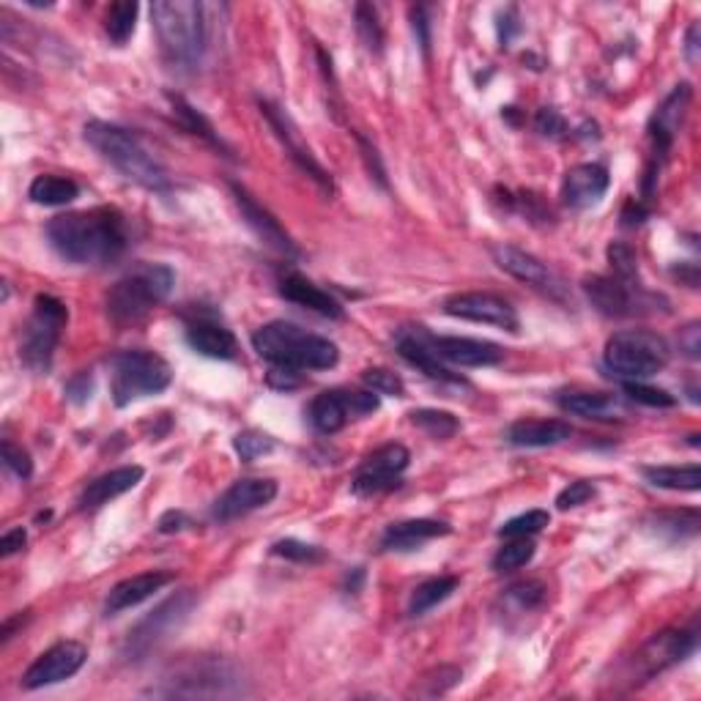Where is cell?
I'll use <instances>...</instances> for the list:
<instances>
[{"instance_id": "56", "label": "cell", "mask_w": 701, "mask_h": 701, "mask_svg": "<svg viewBox=\"0 0 701 701\" xmlns=\"http://www.w3.org/2000/svg\"><path fill=\"white\" fill-rule=\"evenodd\" d=\"M269 384L277 386V390H296L302 384V379L296 375V370L288 368H275L269 373Z\"/></svg>"}, {"instance_id": "11", "label": "cell", "mask_w": 701, "mask_h": 701, "mask_svg": "<svg viewBox=\"0 0 701 701\" xmlns=\"http://www.w3.org/2000/svg\"><path fill=\"white\" fill-rule=\"evenodd\" d=\"M696 630H663L655 633V636L647 641L641 650L633 655L630 666V683H645V679H652L655 674L666 672V668L677 666L685 658L693 655L696 650Z\"/></svg>"}, {"instance_id": "12", "label": "cell", "mask_w": 701, "mask_h": 701, "mask_svg": "<svg viewBox=\"0 0 701 701\" xmlns=\"http://www.w3.org/2000/svg\"><path fill=\"white\" fill-rule=\"evenodd\" d=\"M408 460H411V455L403 444H384V447L365 458L359 472L354 474L351 488L357 496L386 494V490L400 485V474L408 469Z\"/></svg>"}, {"instance_id": "34", "label": "cell", "mask_w": 701, "mask_h": 701, "mask_svg": "<svg viewBox=\"0 0 701 701\" xmlns=\"http://www.w3.org/2000/svg\"><path fill=\"white\" fill-rule=\"evenodd\" d=\"M458 584L460 581L455 578V575H438V578H431L425 581V584H420V587L415 589V595H411L408 614L411 616L428 614V611L436 609L438 603H444V600L458 589Z\"/></svg>"}, {"instance_id": "42", "label": "cell", "mask_w": 701, "mask_h": 701, "mask_svg": "<svg viewBox=\"0 0 701 701\" xmlns=\"http://www.w3.org/2000/svg\"><path fill=\"white\" fill-rule=\"evenodd\" d=\"M546 592L548 589L543 587L540 581H521V584L507 589L505 600L515 606L518 611H535L537 606H543V600H546Z\"/></svg>"}, {"instance_id": "16", "label": "cell", "mask_w": 701, "mask_h": 701, "mask_svg": "<svg viewBox=\"0 0 701 701\" xmlns=\"http://www.w3.org/2000/svg\"><path fill=\"white\" fill-rule=\"evenodd\" d=\"M230 192H233V201H237L244 222L255 230V237H258L260 242L269 244V247L277 250V253L288 255V258H296V255H299V247L294 244L291 233L277 222L275 214L266 212V208L255 201V195H250V190H244V187L237 184V181H230Z\"/></svg>"}, {"instance_id": "54", "label": "cell", "mask_w": 701, "mask_h": 701, "mask_svg": "<svg viewBox=\"0 0 701 701\" xmlns=\"http://www.w3.org/2000/svg\"><path fill=\"white\" fill-rule=\"evenodd\" d=\"M25 543H28V535H25L23 526H17V530H9L7 535L0 537V557H12V553L23 551Z\"/></svg>"}, {"instance_id": "22", "label": "cell", "mask_w": 701, "mask_h": 701, "mask_svg": "<svg viewBox=\"0 0 701 701\" xmlns=\"http://www.w3.org/2000/svg\"><path fill=\"white\" fill-rule=\"evenodd\" d=\"M176 581V573H165V570H149V573L132 575V578H124L122 584H115L107 595V614H122V611L135 609L143 600L154 598L160 589H165L167 584Z\"/></svg>"}, {"instance_id": "58", "label": "cell", "mask_w": 701, "mask_h": 701, "mask_svg": "<svg viewBox=\"0 0 701 701\" xmlns=\"http://www.w3.org/2000/svg\"><path fill=\"white\" fill-rule=\"evenodd\" d=\"M685 58L690 66L699 64V23L690 25L688 36H685Z\"/></svg>"}, {"instance_id": "49", "label": "cell", "mask_w": 701, "mask_h": 701, "mask_svg": "<svg viewBox=\"0 0 701 701\" xmlns=\"http://www.w3.org/2000/svg\"><path fill=\"white\" fill-rule=\"evenodd\" d=\"M3 463H7L20 480H28L30 474H34V463H30V455L25 453L23 447H17V444L9 442V438L3 442Z\"/></svg>"}, {"instance_id": "38", "label": "cell", "mask_w": 701, "mask_h": 701, "mask_svg": "<svg viewBox=\"0 0 701 701\" xmlns=\"http://www.w3.org/2000/svg\"><path fill=\"white\" fill-rule=\"evenodd\" d=\"M354 17H357V34L362 44L375 55H381V50H384V25H381L379 9L370 7V3H357Z\"/></svg>"}, {"instance_id": "24", "label": "cell", "mask_w": 701, "mask_h": 701, "mask_svg": "<svg viewBox=\"0 0 701 701\" xmlns=\"http://www.w3.org/2000/svg\"><path fill=\"white\" fill-rule=\"evenodd\" d=\"M143 466H122V469L102 474L93 483H88V488L80 494V510H97V507L118 499L127 490H132L143 480Z\"/></svg>"}, {"instance_id": "33", "label": "cell", "mask_w": 701, "mask_h": 701, "mask_svg": "<svg viewBox=\"0 0 701 701\" xmlns=\"http://www.w3.org/2000/svg\"><path fill=\"white\" fill-rule=\"evenodd\" d=\"M645 480L655 488L666 490H699L701 469L699 466H645L641 469Z\"/></svg>"}, {"instance_id": "3", "label": "cell", "mask_w": 701, "mask_h": 701, "mask_svg": "<svg viewBox=\"0 0 701 701\" xmlns=\"http://www.w3.org/2000/svg\"><path fill=\"white\" fill-rule=\"evenodd\" d=\"M86 140L127 181H135V184L145 187L151 192L170 190V179H167V170L162 167V162L129 129L118 127V124L91 122L86 124Z\"/></svg>"}, {"instance_id": "36", "label": "cell", "mask_w": 701, "mask_h": 701, "mask_svg": "<svg viewBox=\"0 0 701 701\" xmlns=\"http://www.w3.org/2000/svg\"><path fill=\"white\" fill-rule=\"evenodd\" d=\"M138 12L140 7L135 0H124V3H113L107 9V17H104V30H107L110 41L113 44H127L135 34V25H138Z\"/></svg>"}, {"instance_id": "1", "label": "cell", "mask_w": 701, "mask_h": 701, "mask_svg": "<svg viewBox=\"0 0 701 701\" xmlns=\"http://www.w3.org/2000/svg\"><path fill=\"white\" fill-rule=\"evenodd\" d=\"M47 242L69 264H113V260L122 258L129 244L127 219L113 206L61 214V217H52L47 222Z\"/></svg>"}, {"instance_id": "26", "label": "cell", "mask_w": 701, "mask_h": 701, "mask_svg": "<svg viewBox=\"0 0 701 701\" xmlns=\"http://www.w3.org/2000/svg\"><path fill=\"white\" fill-rule=\"evenodd\" d=\"M187 343H190V348L195 351V354H201V357L222 359V362L237 359L239 354V343L237 337H233V332L225 329L222 323L214 321H192L190 327H187Z\"/></svg>"}, {"instance_id": "31", "label": "cell", "mask_w": 701, "mask_h": 701, "mask_svg": "<svg viewBox=\"0 0 701 701\" xmlns=\"http://www.w3.org/2000/svg\"><path fill=\"white\" fill-rule=\"evenodd\" d=\"M187 600H190V595H179V598L167 600V603L162 606V609H156L154 614L149 616V620L140 622L138 630L129 633V647H132L135 652L149 650L151 641L162 638V630H165V627H170L173 622H176V616H173V614H179V611H184Z\"/></svg>"}, {"instance_id": "53", "label": "cell", "mask_w": 701, "mask_h": 701, "mask_svg": "<svg viewBox=\"0 0 701 701\" xmlns=\"http://www.w3.org/2000/svg\"><path fill=\"white\" fill-rule=\"evenodd\" d=\"M93 392V379L91 373H80L66 384V395H69L72 403H86Z\"/></svg>"}, {"instance_id": "44", "label": "cell", "mask_w": 701, "mask_h": 701, "mask_svg": "<svg viewBox=\"0 0 701 701\" xmlns=\"http://www.w3.org/2000/svg\"><path fill=\"white\" fill-rule=\"evenodd\" d=\"M233 447H237L239 458L247 460L250 463V460H258V458H264V455H269L271 449H275V438H271L269 433L244 431L233 438Z\"/></svg>"}, {"instance_id": "10", "label": "cell", "mask_w": 701, "mask_h": 701, "mask_svg": "<svg viewBox=\"0 0 701 701\" xmlns=\"http://www.w3.org/2000/svg\"><path fill=\"white\" fill-rule=\"evenodd\" d=\"M688 104H690V86L688 82H679L663 104L658 107V113L652 115L650 122V140H652V156L650 165H647V176H645V195H652V187L658 181V173H661L663 162H666L668 151H672L674 140H677V132L683 129L685 115H688Z\"/></svg>"}, {"instance_id": "52", "label": "cell", "mask_w": 701, "mask_h": 701, "mask_svg": "<svg viewBox=\"0 0 701 701\" xmlns=\"http://www.w3.org/2000/svg\"><path fill=\"white\" fill-rule=\"evenodd\" d=\"M411 23H415V34L420 39L422 52H431V23H428V9L425 7H415L411 9Z\"/></svg>"}, {"instance_id": "43", "label": "cell", "mask_w": 701, "mask_h": 701, "mask_svg": "<svg viewBox=\"0 0 701 701\" xmlns=\"http://www.w3.org/2000/svg\"><path fill=\"white\" fill-rule=\"evenodd\" d=\"M460 668L455 666H438L433 668L431 674H425V677L420 679V688H415L420 696H428V699H433V696H442L447 693L449 688H455V685L460 683Z\"/></svg>"}, {"instance_id": "40", "label": "cell", "mask_w": 701, "mask_h": 701, "mask_svg": "<svg viewBox=\"0 0 701 701\" xmlns=\"http://www.w3.org/2000/svg\"><path fill=\"white\" fill-rule=\"evenodd\" d=\"M548 523H551V515L546 510H530L507 521L499 530V537H507V540H512V537H532L546 530Z\"/></svg>"}, {"instance_id": "30", "label": "cell", "mask_w": 701, "mask_h": 701, "mask_svg": "<svg viewBox=\"0 0 701 701\" xmlns=\"http://www.w3.org/2000/svg\"><path fill=\"white\" fill-rule=\"evenodd\" d=\"M557 403L570 415L587 417V420H611L620 411V400L614 395H606V392H562Z\"/></svg>"}, {"instance_id": "55", "label": "cell", "mask_w": 701, "mask_h": 701, "mask_svg": "<svg viewBox=\"0 0 701 701\" xmlns=\"http://www.w3.org/2000/svg\"><path fill=\"white\" fill-rule=\"evenodd\" d=\"M679 345L690 359H699V323H688L685 329H679Z\"/></svg>"}, {"instance_id": "47", "label": "cell", "mask_w": 701, "mask_h": 701, "mask_svg": "<svg viewBox=\"0 0 701 701\" xmlns=\"http://www.w3.org/2000/svg\"><path fill=\"white\" fill-rule=\"evenodd\" d=\"M609 264H611V269H614V277H622V280H638L636 253H633L627 244H620V242L611 244Z\"/></svg>"}, {"instance_id": "15", "label": "cell", "mask_w": 701, "mask_h": 701, "mask_svg": "<svg viewBox=\"0 0 701 701\" xmlns=\"http://www.w3.org/2000/svg\"><path fill=\"white\" fill-rule=\"evenodd\" d=\"M88 661V650L80 641H61V645L50 647L44 655L36 658L34 666L25 672L23 685L28 690L47 688V685H58L64 679L75 677Z\"/></svg>"}, {"instance_id": "46", "label": "cell", "mask_w": 701, "mask_h": 701, "mask_svg": "<svg viewBox=\"0 0 701 701\" xmlns=\"http://www.w3.org/2000/svg\"><path fill=\"white\" fill-rule=\"evenodd\" d=\"M365 384L375 392V395H390V397H403L406 386H403L400 375H395L392 370L384 368H370L365 370Z\"/></svg>"}, {"instance_id": "2", "label": "cell", "mask_w": 701, "mask_h": 701, "mask_svg": "<svg viewBox=\"0 0 701 701\" xmlns=\"http://www.w3.org/2000/svg\"><path fill=\"white\" fill-rule=\"evenodd\" d=\"M214 7L197 0H156L151 7L156 36L170 64L195 66L208 47V14Z\"/></svg>"}, {"instance_id": "4", "label": "cell", "mask_w": 701, "mask_h": 701, "mask_svg": "<svg viewBox=\"0 0 701 701\" xmlns=\"http://www.w3.org/2000/svg\"><path fill=\"white\" fill-rule=\"evenodd\" d=\"M253 348L266 362L288 370H329L340 359L332 340L305 332L291 321H271L260 327L253 334Z\"/></svg>"}, {"instance_id": "37", "label": "cell", "mask_w": 701, "mask_h": 701, "mask_svg": "<svg viewBox=\"0 0 701 701\" xmlns=\"http://www.w3.org/2000/svg\"><path fill=\"white\" fill-rule=\"evenodd\" d=\"M408 417H411V422H415L420 431H425L431 438H438V442L453 438L455 433L460 431L458 417L449 415V411H438V408H417V411H411Z\"/></svg>"}, {"instance_id": "13", "label": "cell", "mask_w": 701, "mask_h": 701, "mask_svg": "<svg viewBox=\"0 0 701 701\" xmlns=\"http://www.w3.org/2000/svg\"><path fill=\"white\" fill-rule=\"evenodd\" d=\"M260 113H264V118L269 122V127L275 129V135L280 138V143L285 145L288 156L296 162V165L302 167V170L310 176L313 181H316L321 190L332 192L334 184H332V173L327 170V167L321 165V162L316 160V154L310 151V145L302 143L299 138V129L294 127V122H291V115L285 113V110L280 107V104L269 102V99H260Z\"/></svg>"}, {"instance_id": "51", "label": "cell", "mask_w": 701, "mask_h": 701, "mask_svg": "<svg viewBox=\"0 0 701 701\" xmlns=\"http://www.w3.org/2000/svg\"><path fill=\"white\" fill-rule=\"evenodd\" d=\"M535 127H537V132H540V135H551V138H557L559 132H564L562 115H559L553 107H543L540 113H537Z\"/></svg>"}, {"instance_id": "45", "label": "cell", "mask_w": 701, "mask_h": 701, "mask_svg": "<svg viewBox=\"0 0 701 701\" xmlns=\"http://www.w3.org/2000/svg\"><path fill=\"white\" fill-rule=\"evenodd\" d=\"M271 553L282 559H291V562L299 564H318L323 562V551L318 546H310V543L302 540H280L271 546Z\"/></svg>"}, {"instance_id": "48", "label": "cell", "mask_w": 701, "mask_h": 701, "mask_svg": "<svg viewBox=\"0 0 701 701\" xmlns=\"http://www.w3.org/2000/svg\"><path fill=\"white\" fill-rule=\"evenodd\" d=\"M592 496H595L592 483H587V480H575V483H570L568 488L557 496V507L559 510H573V507L587 505Z\"/></svg>"}, {"instance_id": "35", "label": "cell", "mask_w": 701, "mask_h": 701, "mask_svg": "<svg viewBox=\"0 0 701 701\" xmlns=\"http://www.w3.org/2000/svg\"><path fill=\"white\" fill-rule=\"evenodd\" d=\"M167 99H170V107H173V115H176V122H179L187 132L197 135V138H203L206 143L217 145V149H225L222 140L217 138V132H214L212 124H208L206 118H203V115L197 113V110L192 107L184 97H179V93H167Z\"/></svg>"}, {"instance_id": "28", "label": "cell", "mask_w": 701, "mask_h": 701, "mask_svg": "<svg viewBox=\"0 0 701 701\" xmlns=\"http://www.w3.org/2000/svg\"><path fill=\"white\" fill-rule=\"evenodd\" d=\"M397 354L406 359L408 365H415L417 370H422L425 375L436 381H460L458 375L449 373V368H444L442 359L436 357V351L428 343V334L417 327V332H400L397 334Z\"/></svg>"}, {"instance_id": "17", "label": "cell", "mask_w": 701, "mask_h": 701, "mask_svg": "<svg viewBox=\"0 0 701 701\" xmlns=\"http://www.w3.org/2000/svg\"><path fill=\"white\" fill-rule=\"evenodd\" d=\"M277 496V483L275 480L264 477H244L237 480L230 485L222 496L214 505V518L222 523L237 521V518L250 515L253 510H260V507L271 505Z\"/></svg>"}, {"instance_id": "19", "label": "cell", "mask_w": 701, "mask_h": 701, "mask_svg": "<svg viewBox=\"0 0 701 701\" xmlns=\"http://www.w3.org/2000/svg\"><path fill=\"white\" fill-rule=\"evenodd\" d=\"M609 170L598 162L587 165H575L564 173L562 181V201L570 208H589L609 192Z\"/></svg>"}, {"instance_id": "7", "label": "cell", "mask_w": 701, "mask_h": 701, "mask_svg": "<svg viewBox=\"0 0 701 701\" xmlns=\"http://www.w3.org/2000/svg\"><path fill=\"white\" fill-rule=\"evenodd\" d=\"M606 368L614 370L625 381H641L658 375L672 359L668 343L647 329H625L611 334L603 351Z\"/></svg>"}, {"instance_id": "21", "label": "cell", "mask_w": 701, "mask_h": 701, "mask_svg": "<svg viewBox=\"0 0 701 701\" xmlns=\"http://www.w3.org/2000/svg\"><path fill=\"white\" fill-rule=\"evenodd\" d=\"M165 683H170V688L160 690V693L167 696H222L228 693L225 685L233 683V677L225 674L222 663L195 661L190 668L179 672L173 679H165Z\"/></svg>"}, {"instance_id": "6", "label": "cell", "mask_w": 701, "mask_h": 701, "mask_svg": "<svg viewBox=\"0 0 701 701\" xmlns=\"http://www.w3.org/2000/svg\"><path fill=\"white\" fill-rule=\"evenodd\" d=\"M173 370L154 351H118L110 359V392L115 406L124 408L140 397L160 395L170 386Z\"/></svg>"}, {"instance_id": "32", "label": "cell", "mask_w": 701, "mask_h": 701, "mask_svg": "<svg viewBox=\"0 0 701 701\" xmlns=\"http://www.w3.org/2000/svg\"><path fill=\"white\" fill-rule=\"evenodd\" d=\"M77 195H80V187L75 181L66 179V176H52V173L36 176L28 187V197L39 206H66Z\"/></svg>"}, {"instance_id": "39", "label": "cell", "mask_w": 701, "mask_h": 701, "mask_svg": "<svg viewBox=\"0 0 701 701\" xmlns=\"http://www.w3.org/2000/svg\"><path fill=\"white\" fill-rule=\"evenodd\" d=\"M535 540L532 537H512V543L501 546L494 557V570L496 573H512V570H521L523 564H530L532 557H535Z\"/></svg>"}, {"instance_id": "50", "label": "cell", "mask_w": 701, "mask_h": 701, "mask_svg": "<svg viewBox=\"0 0 701 701\" xmlns=\"http://www.w3.org/2000/svg\"><path fill=\"white\" fill-rule=\"evenodd\" d=\"M357 140H359V149H362V154H365V162H368L370 179H375L386 190V170H384V165H381L379 151H375V145H370L362 135H357Z\"/></svg>"}, {"instance_id": "25", "label": "cell", "mask_w": 701, "mask_h": 701, "mask_svg": "<svg viewBox=\"0 0 701 701\" xmlns=\"http://www.w3.org/2000/svg\"><path fill=\"white\" fill-rule=\"evenodd\" d=\"M449 535V523L431 521V518H417V521H400L386 526L381 537L384 551H415L422 543L436 540V537Z\"/></svg>"}, {"instance_id": "9", "label": "cell", "mask_w": 701, "mask_h": 701, "mask_svg": "<svg viewBox=\"0 0 701 701\" xmlns=\"http://www.w3.org/2000/svg\"><path fill=\"white\" fill-rule=\"evenodd\" d=\"M584 294L598 313L609 318L650 316L666 307V299L647 294L638 280H622L614 275H592L584 280ZM666 313V310H663Z\"/></svg>"}, {"instance_id": "57", "label": "cell", "mask_w": 701, "mask_h": 701, "mask_svg": "<svg viewBox=\"0 0 701 701\" xmlns=\"http://www.w3.org/2000/svg\"><path fill=\"white\" fill-rule=\"evenodd\" d=\"M184 526H190V518L184 512H165L160 518V532L162 535H170V532H181Z\"/></svg>"}, {"instance_id": "27", "label": "cell", "mask_w": 701, "mask_h": 701, "mask_svg": "<svg viewBox=\"0 0 701 701\" xmlns=\"http://www.w3.org/2000/svg\"><path fill=\"white\" fill-rule=\"evenodd\" d=\"M573 436V428L562 420H518L507 428V442L512 447H553Z\"/></svg>"}, {"instance_id": "41", "label": "cell", "mask_w": 701, "mask_h": 701, "mask_svg": "<svg viewBox=\"0 0 701 701\" xmlns=\"http://www.w3.org/2000/svg\"><path fill=\"white\" fill-rule=\"evenodd\" d=\"M622 390H625V395L630 397V400L641 403V406H650V408H674L677 406V397L668 395L666 390H658V386L645 384V381H625V384H622Z\"/></svg>"}, {"instance_id": "14", "label": "cell", "mask_w": 701, "mask_h": 701, "mask_svg": "<svg viewBox=\"0 0 701 701\" xmlns=\"http://www.w3.org/2000/svg\"><path fill=\"white\" fill-rule=\"evenodd\" d=\"M444 313L463 321L488 323V327L505 329L515 334L521 329L515 307L496 294H483V291H469V294H455L444 302Z\"/></svg>"}, {"instance_id": "8", "label": "cell", "mask_w": 701, "mask_h": 701, "mask_svg": "<svg viewBox=\"0 0 701 701\" xmlns=\"http://www.w3.org/2000/svg\"><path fill=\"white\" fill-rule=\"evenodd\" d=\"M66 321H69V310H66L64 302L50 294L36 296L34 313L25 323L23 343H20V357L34 373L50 370L52 354H55V345L61 340Z\"/></svg>"}, {"instance_id": "29", "label": "cell", "mask_w": 701, "mask_h": 701, "mask_svg": "<svg viewBox=\"0 0 701 701\" xmlns=\"http://www.w3.org/2000/svg\"><path fill=\"white\" fill-rule=\"evenodd\" d=\"M354 420V408H351V390H329L321 392L310 403V422L318 433L343 431L345 422Z\"/></svg>"}, {"instance_id": "23", "label": "cell", "mask_w": 701, "mask_h": 701, "mask_svg": "<svg viewBox=\"0 0 701 701\" xmlns=\"http://www.w3.org/2000/svg\"><path fill=\"white\" fill-rule=\"evenodd\" d=\"M280 294L285 296L288 302H294V305L318 313V316L323 318H343L340 302L334 299V296H329L323 288H318L316 282L296 275V271H288V275L280 277Z\"/></svg>"}, {"instance_id": "18", "label": "cell", "mask_w": 701, "mask_h": 701, "mask_svg": "<svg viewBox=\"0 0 701 701\" xmlns=\"http://www.w3.org/2000/svg\"><path fill=\"white\" fill-rule=\"evenodd\" d=\"M490 255H494V264L510 277H515V280L540 288V291H548V294H557L559 282L553 277V271L540 258L526 253V250H518L512 244H496V247H490Z\"/></svg>"}, {"instance_id": "20", "label": "cell", "mask_w": 701, "mask_h": 701, "mask_svg": "<svg viewBox=\"0 0 701 701\" xmlns=\"http://www.w3.org/2000/svg\"><path fill=\"white\" fill-rule=\"evenodd\" d=\"M428 343H431V348L436 351L438 359L463 365V368H490V365H499L501 359H505L501 345L488 343V340L431 337V334H428Z\"/></svg>"}, {"instance_id": "5", "label": "cell", "mask_w": 701, "mask_h": 701, "mask_svg": "<svg viewBox=\"0 0 701 701\" xmlns=\"http://www.w3.org/2000/svg\"><path fill=\"white\" fill-rule=\"evenodd\" d=\"M176 275L165 264H140L107 291V316L115 323L138 321L170 296Z\"/></svg>"}]
</instances>
